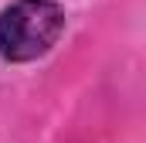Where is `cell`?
Listing matches in <instances>:
<instances>
[{
  "label": "cell",
  "instance_id": "1",
  "mask_svg": "<svg viewBox=\"0 0 146 143\" xmlns=\"http://www.w3.org/2000/svg\"><path fill=\"white\" fill-rule=\"evenodd\" d=\"M68 27L61 0H10L0 7V61L34 65L48 58Z\"/></svg>",
  "mask_w": 146,
  "mask_h": 143
}]
</instances>
